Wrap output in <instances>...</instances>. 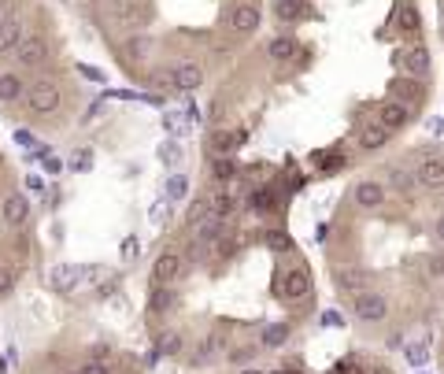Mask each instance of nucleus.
I'll return each instance as SVG.
<instances>
[{"mask_svg":"<svg viewBox=\"0 0 444 374\" xmlns=\"http://www.w3.org/2000/svg\"><path fill=\"white\" fill-rule=\"evenodd\" d=\"M208 215H211V197H197L189 204V211H186V222H189V226H200Z\"/></svg>","mask_w":444,"mask_h":374,"instance_id":"nucleus-28","label":"nucleus"},{"mask_svg":"<svg viewBox=\"0 0 444 374\" xmlns=\"http://www.w3.org/2000/svg\"><path fill=\"white\" fill-rule=\"evenodd\" d=\"M15 4H19V0H0V19H4V15H15Z\"/></svg>","mask_w":444,"mask_h":374,"instance_id":"nucleus-51","label":"nucleus"},{"mask_svg":"<svg viewBox=\"0 0 444 374\" xmlns=\"http://www.w3.org/2000/svg\"><path fill=\"white\" fill-rule=\"evenodd\" d=\"M256 208H259V211H274V208H278L274 189H256Z\"/></svg>","mask_w":444,"mask_h":374,"instance_id":"nucleus-37","label":"nucleus"},{"mask_svg":"<svg viewBox=\"0 0 444 374\" xmlns=\"http://www.w3.org/2000/svg\"><path fill=\"white\" fill-rule=\"evenodd\" d=\"M241 374H263V371H256V367H248V371H241Z\"/></svg>","mask_w":444,"mask_h":374,"instance_id":"nucleus-59","label":"nucleus"},{"mask_svg":"<svg viewBox=\"0 0 444 374\" xmlns=\"http://www.w3.org/2000/svg\"><path fill=\"white\" fill-rule=\"evenodd\" d=\"M233 249H237L233 238H219V241H215V256H219V260H230Z\"/></svg>","mask_w":444,"mask_h":374,"instance_id":"nucleus-40","label":"nucleus"},{"mask_svg":"<svg viewBox=\"0 0 444 374\" xmlns=\"http://www.w3.org/2000/svg\"><path fill=\"white\" fill-rule=\"evenodd\" d=\"M15 141L30 148V145H34V134H30V130H15Z\"/></svg>","mask_w":444,"mask_h":374,"instance_id":"nucleus-53","label":"nucleus"},{"mask_svg":"<svg viewBox=\"0 0 444 374\" xmlns=\"http://www.w3.org/2000/svg\"><path fill=\"white\" fill-rule=\"evenodd\" d=\"M78 74H85L89 82H104V71L100 67H89V63H78Z\"/></svg>","mask_w":444,"mask_h":374,"instance_id":"nucleus-44","label":"nucleus"},{"mask_svg":"<svg viewBox=\"0 0 444 374\" xmlns=\"http://www.w3.org/2000/svg\"><path fill=\"white\" fill-rule=\"evenodd\" d=\"M45 170H48V175H60V170H63V163H60L56 156H45Z\"/></svg>","mask_w":444,"mask_h":374,"instance_id":"nucleus-49","label":"nucleus"},{"mask_svg":"<svg viewBox=\"0 0 444 374\" xmlns=\"http://www.w3.org/2000/svg\"><path fill=\"white\" fill-rule=\"evenodd\" d=\"M315 238H319V241H330V238H333V226H330V222H322V226L315 230Z\"/></svg>","mask_w":444,"mask_h":374,"instance_id":"nucleus-54","label":"nucleus"},{"mask_svg":"<svg viewBox=\"0 0 444 374\" xmlns=\"http://www.w3.org/2000/svg\"><path fill=\"white\" fill-rule=\"evenodd\" d=\"M23 19L19 15H4L0 19V56H12V52L23 45Z\"/></svg>","mask_w":444,"mask_h":374,"instance_id":"nucleus-12","label":"nucleus"},{"mask_svg":"<svg viewBox=\"0 0 444 374\" xmlns=\"http://www.w3.org/2000/svg\"><path fill=\"white\" fill-rule=\"evenodd\" d=\"M371 374H393V371H389V367H374Z\"/></svg>","mask_w":444,"mask_h":374,"instance_id":"nucleus-58","label":"nucleus"},{"mask_svg":"<svg viewBox=\"0 0 444 374\" xmlns=\"http://www.w3.org/2000/svg\"><path fill=\"white\" fill-rule=\"evenodd\" d=\"M41 186H45V181H41L37 175H30V178H26V189H34V193H37V189H41Z\"/></svg>","mask_w":444,"mask_h":374,"instance_id":"nucleus-55","label":"nucleus"},{"mask_svg":"<svg viewBox=\"0 0 444 374\" xmlns=\"http://www.w3.org/2000/svg\"><path fill=\"white\" fill-rule=\"evenodd\" d=\"M148 52H152V37L137 34V37H130V41H126V56L134 60V63H137V60H145Z\"/></svg>","mask_w":444,"mask_h":374,"instance_id":"nucleus-29","label":"nucleus"},{"mask_svg":"<svg viewBox=\"0 0 444 374\" xmlns=\"http://www.w3.org/2000/svg\"><path fill=\"white\" fill-rule=\"evenodd\" d=\"M341 167H344V159H341V156H333V159H326V167H322V175H337Z\"/></svg>","mask_w":444,"mask_h":374,"instance_id":"nucleus-47","label":"nucleus"},{"mask_svg":"<svg viewBox=\"0 0 444 374\" xmlns=\"http://www.w3.org/2000/svg\"><path fill=\"white\" fill-rule=\"evenodd\" d=\"M366 282H371V274L355 263H341L337 271H333V285H337L341 293H363Z\"/></svg>","mask_w":444,"mask_h":374,"instance_id":"nucleus-7","label":"nucleus"},{"mask_svg":"<svg viewBox=\"0 0 444 374\" xmlns=\"http://www.w3.org/2000/svg\"><path fill=\"white\" fill-rule=\"evenodd\" d=\"M389 186H393V189H400V193L407 197L411 189H415V178H411L404 167H393V170H389Z\"/></svg>","mask_w":444,"mask_h":374,"instance_id":"nucleus-31","label":"nucleus"},{"mask_svg":"<svg viewBox=\"0 0 444 374\" xmlns=\"http://www.w3.org/2000/svg\"><path fill=\"white\" fill-rule=\"evenodd\" d=\"M71 167H74V170H89V167H93V152H89V148H78V152H74V159H71Z\"/></svg>","mask_w":444,"mask_h":374,"instance_id":"nucleus-38","label":"nucleus"},{"mask_svg":"<svg viewBox=\"0 0 444 374\" xmlns=\"http://www.w3.org/2000/svg\"><path fill=\"white\" fill-rule=\"evenodd\" d=\"M393 19H396L400 34H418V26H422V15H418V8L411 4V0H400V4L393 8Z\"/></svg>","mask_w":444,"mask_h":374,"instance_id":"nucleus-18","label":"nucleus"},{"mask_svg":"<svg viewBox=\"0 0 444 374\" xmlns=\"http://www.w3.org/2000/svg\"><path fill=\"white\" fill-rule=\"evenodd\" d=\"M429 134H444V119H429Z\"/></svg>","mask_w":444,"mask_h":374,"instance_id":"nucleus-56","label":"nucleus"},{"mask_svg":"<svg viewBox=\"0 0 444 374\" xmlns=\"http://www.w3.org/2000/svg\"><path fill=\"white\" fill-rule=\"evenodd\" d=\"M433 233H437V238H441V241H444V215H441V219H437V222H433Z\"/></svg>","mask_w":444,"mask_h":374,"instance_id":"nucleus-57","label":"nucleus"},{"mask_svg":"<svg viewBox=\"0 0 444 374\" xmlns=\"http://www.w3.org/2000/svg\"><path fill=\"white\" fill-rule=\"evenodd\" d=\"M378 123L385 126V130H404L411 123V104H400V100H385L382 112H378Z\"/></svg>","mask_w":444,"mask_h":374,"instance_id":"nucleus-14","label":"nucleus"},{"mask_svg":"<svg viewBox=\"0 0 444 374\" xmlns=\"http://www.w3.org/2000/svg\"><path fill=\"white\" fill-rule=\"evenodd\" d=\"M226 356H230L233 363H248V359H252V352H248V348H230Z\"/></svg>","mask_w":444,"mask_h":374,"instance_id":"nucleus-46","label":"nucleus"},{"mask_svg":"<svg viewBox=\"0 0 444 374\" xmlns=\"http://www.w3.org/2000/svg\"><path fill=\"white\" fill-rule=\"evenodd\" d=\"M259 23H263V12H259V4H252V0H237L230 12H226V26H230L233 34H256Z\"/></svg>","mask_w":444,"mask_h":374,"instance_id":"nucleus-3","label":"nucleus"},{"mask_svg":"<svg viewBox=\"0 0 444 374\" xmlns=\"http://www.w3.org/2000/svg\"><path fill=\"white\" fill-rule=\"evenodd\" d=\"M263 241H267V249H274V252H289V249H292V241H289L281 230H267Z\"/></svg>","mask_w":444,"mask_h":374,"instance_id":"nucleus-35","label":"nucleus"},{"mask_svg":"<svg viewBox=\"0 0 444 374\" xmlns=\"http://www.w3.org/2000/svg\"><path fill=\"white\" fill-rule=\"evenodd\" d=\"M159 159H167V163H178V159H181V148H178L175 141H163V145H159Z\"/></svg>","mask_w":444,"mask_h":374,"instance_id":"nucleus-39","label":"nucleus"},{"mask_svg":"<svg viewBox=\"0 0 444 374\" xmlns=\"http://www.w3.org/2000/svg\"><path fill=\"white\" fill-rule=\"evenodd\" d=\"M311 15L308 0H274V19L278 23H300V19Z\"/></svg>","mask_w":444,"mask_h":374,"instance_id":"nucleus-20","label":"nucleus"},{"mask_svg":"<svg viewBox=\"0 0 444 374\" xmlns=\"http://www.w3.org/2000/svg\"><path fill=\"white\" fill-rule=\"evenodd\" d=\"M222 112H226V108H222V104H219V100H215V104H211V108H208V119H211V123H219V119H222Z\"/></svg>","mask_w":444,"mask_h":374,"instance_id":"nucleus-52","label":"nucleus"},{"mask_svg":"<svg viewBox=\"0 0 444 374\" xmlns=\"http://www.w3.org/2000/svg\"><path fill=\"white\" fill-rule=\"evenodd\" d=\"M415 178H418L426 189H441V186H444V156H433V152L418 156Z\"/></svg>","mask_w":444,"mask_h":374,"instance_id":"nucleus-9","label":"nucleus"},{"mask_svg":"<svg viewBox=\"0 0 444 374\" xmlns=\"http://www.w3.org/2000/svg\"><path fill=\"white\" fill-rule=\"evenodd\" d=\"M389 134H393V130H385L382 123H366L359 130V148H363V152H378V148L389 145Z\"/></svg>","mask_w":444,"mask_h":374,"instance_id":"nucleus-22","label":"nucleus"},{"mask_svg":"<svg viewBox=\"0 0 444 374\" xmlns=\"http://www.w3.org/2000/svg\"><path fill=\"white\" fill-rule=\"evenodd\" d=\"M189 193V178L186 175H170L167 178V200H181Z\"/></svg>","mask_w":444,"mask_h":374,"instance_id":"nucleus-33","label":"nucleus"},{"mask_svg":"<svg viewBox=\"0 0 444 374\" xmlns=\"http://www.w3.org/2000/svg\"><path fill=\"white\" fill-rule=\"evenodd\" d=\"M429 274L433 278H444V252H433L429 256Z\"/></svg>","mask_w":444,"mask_h":374,"instance_id":"nucleus-43","label":"nucleus"},{"mask_svg":"<svg viewBox=\"0 0 444 374\" xmlns=\"http://www.w3.org/2000/svg\"><path fill=\"white\" fill-rule=\"evenodd\" d=\"M175 82H178V93L200 89V85H204V67H200V63H193V60L178 63V67H175Z\"/></svg>","mask_w":444,"mask_h":374,"instance_id":"nucleus-15","label":"nucleus"},{"mask_svg":"<svg viewBox=\"0 0 444 374\" xmlns=\"http://www.w3.org/2000/svg\"><path fill=\"white\" fill-rule=\"evenodd\" d=\"M237 145H245V130H215V134L208 137L211 156H230Z\"/></svg>","mask_w":444,"mask_h":374,"instance_id":"nucleus-19","label":"nucleus"},{"mask_svg":"<svg viewBox=\"0 0 444 374\" xmlns=\"http://www.w3.org/2000/svg\"><path fill=\"white\" fill-rule=\"evenodd\" d=\"M296 37H289V34H281V37H274V41H270V45H267V56L270 60H274V63H285V60H292V56H296Z\"/></svg>","mask_w":444,"mask_h":374,"instance_id":"nucleus-24","label":"nucleus"},{"mask_svg":"<svg viewBox=\"0 0 444 374\" xmlns=\"http://www.w3.org/2000/svg\"><path fill=\"white\" fill-rule=\"evenodd\" d=\"M178 274H181V256H178L175 249L159 252L156 263H152V282H156V285H170Z\"/></svg>","mask_w":444,"mask_h":374,"instance_id":"nucleus-10","label":"nucleus"},{"mask_svg":"<svg viewBox=\"0 0 444 374\" xmlns=\"http://www.w3.org/2000/svg\"><path fill=\"white\" fill-rule=\"evenodd\" d=\"M152 85H156V89H175V93H178L175 67H170V71H156V74H152Z\"/></svg>","mask_w":444,"mask_h":374,"instance_id":"nucleus-36","label":"nucleus"},{"mask_svg":"<svg viewBox=\"0 0 444 374\" xmlns=\"http://www.w3.org/2000/svg\"><path fill=\"white\" fill-rule=\"evenodd\" d=\"M181 352V334H163L156 345V356H178Z\"/></svg>","mask_w":444,"mask_h":374,"instance_id":"nucleus-34","label":"nucleus"},{"mask_svg":"<svg viewBox=\"0 0 444 374\" xmlns=\"http://www.w3.org/2000/svg\"><path fill=\"white\" fill-rule=\"evenodd\" d=\"M226 348V334L222 330H215L211 337H204V348H200V359H211V356H219V352Z\"/></svg>","mask_w":444,"mask_h":374,"instance_id":"nucleus-32","label":"nucleus"},{"mask_svg":"<svg viewBox=\"0 0 444 374\" xmlns=\"http://www.w3.org/2000/svg\"><path fill=\"white\" fill-rule=\"evenodd\" d=\"M274 374H300V371H274Z\"/></svg>","mask_w":444,"mask_h":374,"instance_id":"nucleus-60","label":"nucleus"},{"mask_svg":"<svg viewBox=\"0 0 444 374\" xmlns=\"http://www.w3.org/2000/svg\"><path fill=\"white\" fill-rule=\"evenodd\" d=\"M289 341V326L285 323H267L263 334H259V345L263 348H281Z\"/></svg>","mask_w":444,"mask_h":374,"instance_id":"nucleus-25","label":"nucleus"},{"mask_svg":"<svg viewBox=\"0 0 444 374\" xmlns=\"http://www.w3.org/2000/svg\"><path fill=\"white\" fill-rule=\"evenodd\" d=\"M274 290L278 296H285V301H308L311 296V274L308 267H289V271H278L274 274Z\"/></svg>","mask_w":444,"mask_h":374,"instance_id":"nucleus-1","label":"nucleus"},{"mask_svg":"<svg viewBox=\"0 0 444 374\" xmlns=\"http://www.w3.org/2000/svg\"><path fill=\"white\" fill-rule=\"evenodd\" d=\"M0 215H4L8 226H23V222L30 219V200H26L23 193L4 197V208H0Z\"/></svg>","mask_w":444,"mask_h":374,"instance_id":"nucleus-16","label":"nucleus"},{"mask_svg":"<svg viewBox=\"0 0 444 374\" xmlns=\"http://www.w3.org/2000/svg\"><path fill=\"white\" fill-rule=\"evenodd\" d=\"M123 256H126V260H134V256H137V241H134V238L123 241Z\"/></svg>","mask_w":444,"mask_h":374,"instance_id":"nucleus-50","label":"nucleus"},{"mask_svg":"<svg viewBox=\"0 0 444 374\" xmlns=\"http://www.w3.org/2000/svg\"><path fill=\"white\" fill-rule=\"evenodd\" d=\"M23 97H26V78H23V74H15V71L0 74V100L15 104V100H23Z\"/></svg>","mask_w":444,"mask_h":374,"instance_id":"nucleus-21","label":"nucleus"},{"mask_svg":"<svg viewBox=\"0 0 444 374\" xmlns=\"http://www.w3.org/2000/svg\"><path fill=\"white\" fill-rule=\"evenodd\" d=\"M170 304H175V293H170L167 290V285H156V290H152V296H148V312H167V308Z\"/></svg>","mask_w":444,"mask_h":374,"instance_id":"nucleus-30","label":"nucleus"},{"mask_svg":"<svg viewBox=\"0 0 444 374\" xmlns=\"http://www.w3.org/2000/svg\"><path fill=\"white\" fill-rule=\"evenodd\" d=\"M385 197H389V189L382 186V181H374V178L355 181V189H352V200H355L359 208H366V211L382 208V204H385Z\"/></svg>","mask_w":444,"mask_h":374,"instance_id":"nucleus-6","label":"nucleus"},{"mask_svg":"<svg viewBox=\"0 0 444 374\" xmlns=\"http://www.w3.org/2000/svg\"><path fill=\"white\" fill-rule=\"evenodd\" d=\"M78 374H112V367H107L104 359H89V363H85V367H82Z\"/></svg>","mask_w":444,"mask_h":374,"instance_id":"nucleus-42","label":"nucleus"},{"mask_svg":"<svg viewBox=\"0 0 444 374\" xmlns=\"http://www.w3.org/2000/svg\"><path fill=\"white\" fill-rule=\"evenodd\" d=\"M23 100H26V108L34 112V115H52V112L60 108L63 97H60V85L52 82V78H37V82L26 89Z\"/></svg>","mask_w":444,"mask_h":374,"instance_id":"nucleus-2","label":"nucleus"},{"mask_svg":"<svg viewBox=\"0 0 444 374\" xmlns=\"http://www.w3.org/2000/svg\"><path fill=\"white\" fill-rule=\"evenodd\" d=\"M418 97H422V89L415 85V78H411V74H400V78L389 82V100H400V104H411V108H415Z\"/></svg>","mask_w":444,"mask_h":374,"instance_id":"nucleus-17","label":"nucleus"},{"mask_svg":"<svg viewBox=\"0 0 444 374\" xmlns=\"http://www.w3.org/2000/svg\"><path fill=\"white\" fill-rule=\"evenodd\" d=\"M441 41H444V15H441Z\"/></svg>","mask_w":444,"mask_h":374,"instance_id":"nucleus-61","label":"nucleus"},{"mask_svg":"<svg viewBox=\"0 0 444 374\" xmlns=\"http://www.w3.org/2000/svg\"><path fill=\"white\" fill-rule=\"evenodd\" d=\"M319 323H322V326H341V315H337V312H322Z\"/></svg>","mask_w":444,"mask_h":374,"instance_id":"nucleus-48","label":"nucleus"},{"mask_svg":"<svg viewBox=\"0 0 444 374\" xmlns=\"http://www.w3.org/2000/svg\"><path fill=\"white\" fill-rule=\"evenodd\" d=\"M407 359L411 363H426V348H422V345H407Z\"/></svg>","mask_w":444,"mask_h":374,"instance_id":"nucleus-45","label":"nucleus"},{"mask_svg":"<svg viewBox=\"0 0 444 374\" xmlns=\"http://www.w3.org/2000/svg\"><path fill=\"white\" fill-rule=\"evenodd\" d=\"M211 175H215V181L237 178V159H233V156H215V159H211Z\"/></svg>","mask_w":444,"mask_h":374,"instance_id":"nucleus-27","label":"nucleus"},{"mask_svg":"<svg viewBox=\"0 0 444 374\" xmlns=\"http://www.w3.org/2000/svg\"><path fill=\"white\" fill-rule=\"evenodd\" d=\"M85 278V267H74V263H56L48 271V285L52 290H60V293H67V290H74Z\"/></svg>","mask_w":444,"mask_h":374,"instance_id":"nucleus-13","label":"nucleus"},{"mask_svg":"<svg viewBox=\"0 0 444 374\" xmlns=\"http://www.w3.org/2000/svg\"><path fill=\"white\" fill-rule=\"evenodd\" d=\"M396 60H400V71L411 74V78H426V74L433 71V60H429V48L426 45H411V48L400 52Z\"/></svg>","mask_w":444,"mask_h":374,"instance_id":"nucleus-5","label":"nucleus"},{"mask_svg":"<svg viewBox=\"0 0 444 374\" xmlns=\"http://www.w3.org/2000/svg\"><path fill=\"white\" fill-rule=\"evenodd\" d=\"M226 233V219H219V215H208L197 226V244H193V249H204V244H215Z\"/></svg>","mask_w":444,"mask_h":374,"instance_id":"nucleus-23","label":"nucleus"},{"mask_svg":"<svg viewBox=\"0 0 444 374\" xmlns=\"http://www.w3.org/2000/svg\"><path fill=\"white\" fill-rule=\"evenodd\" d=\"M152 19H156L152 0H126V12H123V19H118V26H126V30H145Z\"/></svg>","mask_w":444,"mask_h":374,"instance_id":"nucleus-8","label":"nucleus"},{"mask_svg":"<svg viewBox=\"0 0 444 374\" xmlns=\"http://www.w3.org/2000/svg\"><path fill=\"white\" fill-rule=\"evenodd\" d=\"M352 312H355V319H363V323H382L389 315V301L382 293L363 290V293H352Z\"/></svg>","mask_w":444,"mask_h":374,"instance_id":"nucleus-4","label":"nucleus"},{"mask_svg":"<svg viewBox=\"0 0 444 374\" xmlns=\"http://www.w3.org/2000/svg\"><path fill=\"white\" fill-rule=\"evenodd\" d=\"M208 197H211V215H219V219H226L237 208V200L230 197V189H215V193H208Z\"/></svg>","mask_w":444,"mask_h":374,"instance_id":"nucleus-26","label":"nucleus"},{"mask_svg":"<svg viewBox=\"0 0 444 374\" xmlns=\"http://www.w3.org/2000/svg\"><path fill=\"white\" fill-rule=\"evenodd\" d=\"M19 67H41L48 60V41L45 37H23V45L15 48Z\"/></svg>","mask_w":444,"mask_h":374,"instance_id":"nucleus-11","label":"nucleus"},{"mask_svg":"<svg viewBox=\"0 0 444 374\" xmlns=\"http://www.w3.org/2000/svg\"><path fill=\"white\" fill-rule=\"evenodd\" d=\"M12 285H15V271L12 267H0V296L12 293Z\"/></svg>","mask_w":444,"mask_h":374,"instance_id":"nucleus-41","label":"nucleus"}]
</instances>
